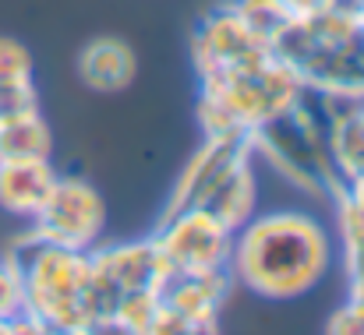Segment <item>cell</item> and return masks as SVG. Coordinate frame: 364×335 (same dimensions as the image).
Returning <instances> with one entry per match:
<instances>
[{
	"label": "cell",
	"instance_id": "cell-1",
	"mask_svg": "<svg viewBox=\"0 0 364 335\" xmlns=\"http://www.w3.org/2000/svg\"><path fill=\"white\" fill-rule=\"evenodd\" d=\"M333 265V236L311 212L279 209L251 216L234 233L230 275L262 300H297L311 293Z\"/></svg>",
	"mask_w": 364,
	"mask_h": 335
},
{
	"label": "cell",
	"instance_id": "cell-2",
	"mask_svg": "<svg viewBox=\"0 0 364 335\" xmlns=\"http://www.w3.org/2000/svg\"><path fill=\"white\" fill-rule=\"evenodd\" d=\"M304 82L272 50L213 75H198V123L205 138H251L265 120L294 110Z\"/></svg>",
	"mask_w": 364,
	"mask_h": 335
},
{
	"label": "cell",
	"instance_id": "cell-3",
	"mask_svg": "<svg viewBox=\"0 0 364 335\" xmlns=\"http://www.w3.org/2000/svg\"><path fill=\"white\" fill-rule=\"evenodd\" d=\"M25 293V314L53 332H89L92 314V261L89 251L46 243L36 229L21 233L4 254Z\"/></svg>",
	"mask_w": 364,
	"mask_h": 335
},
{
	"label": "cell",
	"instance_id": "cell-4",
	"mask_svg": "<svg viewBox=\"0 0 364 335\" xmlns=\"http://www.w3.org/2000/svg\"><path fill=\"white\" fill-rule=\"evenodd\" d=\"M92 261V314L103 325L117 304V297L131 290H159L163 275L170 272L166 258L159 254L156 240H131V243H103L89 251ZM92 325V329H96Z\"/></svg>",
	"mask_w": 364,
	"mask_h": 335
},
{
	"label": "cell",
	"instance_id": "cell-5",
	"mask_svg": "<svg viewBox=\"0 0 364 335\" xmlns=\"http://www.w3.org/2000/svg\"><path fill=\"white\" fill-rule=\"evenodd\" d=\"M32 229L57 247L96 251L107 229V202L85 177H57L46 205L32 219Z\"/></svg>",
	"mask_w": 364,
	"mask_h": 335
},
{
	"label": "cell",
	"instance_id": "cell-6",
	"mask_svg": "<svg viewBox=\"0 0 364 335\" xmlns=\"http://www.w3.org/2000/svg\"><path fill=\"white\" fill-rule=\"evenodd\" d=\"M159 254L173 272H213L230 268L234 229L223 226L205 209H177L163 212L159 229L152 233Z\"/></svg>",
	"mask_w": 364,
	"mask_h": 335
},
{
	"label": "cell",
	"instance_id": "cell-7",
	"mask_svg": "<svg viewBox=\"0 0 364 335\" xmlns=\"http://www.w3.org/2000/svg\"><path fill=\"white\" fill-rule=\"evenodd\" d=\"M262 53H269V46L247 32V25L237 18L230 0L213 4L191 28V64L198 75L237 67V64L262 57Z\"/></svg>",
	"mask_w": 364,
	"mask_h": 335
},
{
	"label": "cell",
	"instance_id": "cell-8",
	"mask_svg": "<svg viewBox=\"0 0 364 335\" xmlns=\"http://www.w3.org/2000/svg\"><path fill=\"white\" fill-rule=\"evenodd\" d=\"M255 159V145L251 138H205L202 148L188 159V166L181 170L166 209L163 212H177V209H202L209 202V194L244 163Z\"/></svg>",
	"mask_w": 364,
	"mask_h": 335
},
{
	"label": "cell",
	"instance_id": "cell-9",
	"mask_svg": "<svg viewBox=\"0 0 364 335\" xmlns=\"http://www.w3.org/2000/svg\"><path fill=\"white\" fill-rule=\"evenodd\" d=\"M315 92V89H311ZM326 116V152L340 184L364 177V99L315 92Z\"/></svg>",
	"mask_w": 364,
	"mask_h": 335
},
{
	"label": "cell",
	"instance_id": "cell-10",
	"mask_svg": "<svg viewBox=\"0 0 364 335\" xmlns=\"http://www.w3.org/2000/svg\"><path fill=\"white\" fill-rule=\"evenodd\" d=\"M234 275L230 268H213V272H166L159 282V304L188 314V318H209L216 322L227 297L234 293Z\"/></svg>",
	"mask_w": 364,
	"mask_h": 335
},
{
	"label": "cell",
	"instance_id": "cell-11",
	"mask_svg": "<svg viewBox=\"0 0 364 335\" xmlns=\"http://www.w3.org/2000/svg\"><path fill=\"white\" fill-rule=\"evenodd\" d=\"M53 159H4L0 163V212L36 219L57 184Z\"/></svg>",
	"mask_w": 364,
	"mask_h": 335
},
{
	"label": "cell",
	"instance_id": "cell-12",
	"mask_svg": "<svg viewBox=\"0 0 364 335\" xmlns=\"http://www.w3.org/2000/svg\"><path fill=\"white\" fill-rule=\"evenodd\" d=\"M75 75L85 89L100 92V96H117L124 92L134 75H138V57L134 50L124 43V39H114V35H100V39H89L78 57H75Z\"/></svg>",
	"mask_w": 364,
	"mask_h": 335
},
{
	"label": "cell",
	"instance_id": "cell-13",
	"mask_svg": "<svg viewBox=\"0 0 364 335\" xmlns=\"http://www.w3.org/2000/svg\"><path fill=\"white\" fill-rule=\"evenodd\" d=\"M205 212H213L216 219L223 226H230L234 233L241 229L251 216H255V209H258V180H255V159L251 163H244L237 166L213 194H209V202L202 205Z\"/></svg>",
	"mask_w": 364,
	"mask_h": 335
},
{
	"label": "cell",
	"instance_id": "cell-14",
	"mask_svg": "<svg viewBox=\"0 0 364 335\" xmlns=\"http://www.w3.org/2000/svg\"><path fill=\"white\" fill-rule=\"evenodd\" d=\"M50 155H53V131L43 110L0 120V163L4 159H50Z\"/></svg>",
	"mask_w": 364,
	"mask_h": 335
},
{
	"label": "cell",
	"instance_id": "cell-15",
	"mask_svg": "<svg viewBox=\"0 0 364 335\" xmlns=\"http://www.w3.org/2000/svg\"><path fill=\"white\" fill-rule=\"evenodd\" d=\"M237 18L247 25V32L255 39H262L265 46H272V39L290 25V7L283 0H230Z\"/></svg>",
	"mask_w": 364,
	"mask_h": 335
},
{
	"label": "cell",
	"instance_id": "cell-16",
	"mask_svg": "<svg viewBox=\"0 0 364 335\" xmlns=\"http://www.w3.org/2000/svg\"><path fill=\"white\" fill-rule=\"evenodd\" d=\"M145 335H220V325L209 322V318H188V314H177L170 307L159 304L156 318L149 322Z\"/></svg>",
	"mask_w": 364,
	"mask_h": 335
},
{
	"label": "cell",
	"instance_id": "cell-17",
	"mask_svg": "<svg viewBox=\"0 0 364 335\" xmlns=\"http://www.w3.org/2000/svg\"><path fill=\"white\" fill-rule=\"evenodd\" d=\"M32 82V53L25 43L0 35V85H18Z\"/></svg>",
	"mask_w": 364,
	"mask_h": 335
},
{
	"label": "cell",
	"instance_id": "cell-18",
	"mask_svg": "<svg viewBox=\"0 0 364 335\" xmlns=\"http://www.w3.org/2000/svg\"><path fill=\"white\" fill-rule=\"evenodd\" d=\"M25 314V293H21V279L14 272V265L7 258H0V322H11Z\"/></svg>",
	"mask_w": 364,
	"mask_h": 335
},
{
	"label": "cell",
	"instance_id": "cell-19",
	"mask_svg": "<svg viewBox=\"0 0 364 335\" xmlns=\"http://www.w3.org/2000/svg\"><path fill=\"white\" fill-rule=\"evenodd\" d=\"M21 113H39L36 82L0 85V120H4V116H21Z\"/></svg>",
	"mask_w": 364,
	"mask_h": 335
},
{
	"label": "cell",
	"instance_id": "cell-20",
	"mask_svg": "<svg viewBox=\"0 0 364 335\" xmlns=\"http://www.w3.org/2000/svg\"><path fill=\"white\" fill-rule=\"evenodd\" d=\"M326 335H364V311L354 304H343L329 314Z\"/></svg>",
	"mask_w": 364,
	"mask_h": 335
},
{
	"label": "cell",
	"instance_id": "cell-21",
	"mask_svg": "<svg viewBox=\"0 0 364 335\" xmlns=\"http://www.w3.org/2000/svg\"><path fill=\"white\" fill-rule=\"evenodd\" d=\"M11 335H57V332H53V329H46L43 322L28 318V314H18V318L11 322Z\"/></svg>",
	"mask_w": 364,
	"mask_h": 335
},
{
	"label": "cell",
	"instance_id": "cell-22",
	"mask_svg": "<svg viewBox=\"0 0 364 335\" xmlns=\"http://www.w3.org/2000/svg\"><path fill=\"white\" fill-rule=\"evenodd\" d=\"M283 4L290 7L294 18H308V14H318V11L329 7V0H283Z\"/></svg>",
	"mask_w": 364,
	"mask_h": 335
},
{
	"label": "cell",
	"instance_id": "cell-23",
	"mask_svg": "<svg viewBox=\"0 0 364 335\" xmlns=\"http://www.w3.org/2000/svg\"><path fill=\"white\" fill-rule=\"evenodd\" d=\"M347 304L361 307L364 311V272H354L350 275V286H347Z\"/></svg>",
	"mask_w": 364,
	"mask_h": 335
},
{
	"label": "cell",
	"instance_id": "cell-24",
	"mask_svg": "<svg viewBox=\"0 0 364 335\" xmlns=\"http://www.w3.org/2000/svg\"><path fill=\"white\" fill-rule=\"evenodd\" d=\"M89 335H124V332H121V329H114V325L107 322V325H96V329H89Z\"/></svg>",
	"mask_w": 364,
	"mask_h": 335
},
{
	"label": "cell",
	"instance_id": "cell-25",
	"mask_svg": "<svg viewBox=\"0 0 364 335\" xmlns=\"http://www.w3.org/2000/svg\"><path fill=\"white\" fill-rule=\"evenodd\" d=\"M14 322V318H11ZM11 322H0V335H11Z\"/></svg>",
	"mask_w": 364,
	"mask_h": 335
},
{
	"label": "cell",
	"instance_id": "cell-26",
	"mask_svg": "<svg viewBox=\"0 0 364 335\" xmlns=\"http://www.w3.org/2000/svg\"><path fill=\"white\" fill-rule=\"evenodd\" d=\"M57 335H89V332H57Z\"/></svg>",
	"mask_w": 364,
	"mask_h": 335
}]
</instances>
